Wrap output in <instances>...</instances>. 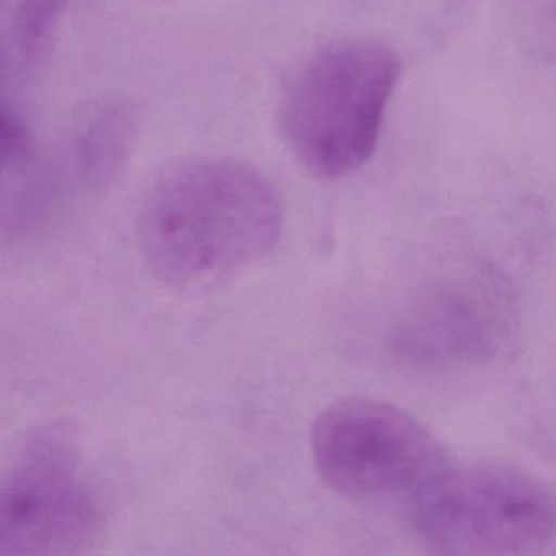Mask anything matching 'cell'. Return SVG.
<instances>
[{
    "label": "cell",
    "mask_w": 556,
    "mask_h": 556,
    "mask_svg": "<svg viewBox=\"0 0 556 556\" xmlns=\"http://www.w3.org/2000/svg\"><path fill=\"white\" fill-rule=\"evenodd\" d=\"M318 473L356 503L415 496L447 467L438 435L399 406L370 399L328 406L312 429Z\"/></svg>",
    "instance_id": "4"
},
{
    "label": "cell",
    "mask_w": 556,
    "mask_h": 556,
    "mask_svg": "<svg viewBox=\"0 0 556 556\" xmlns=\"http://www.w3.org/2000/svg\"><path fill=\"white\" fill-rule=\"evenodd\" d=\"M273 185L230 159H194L162 175L139 214L142 256L162 281L194 285L262 258L281 236Z\"/></svg>",
    "instance_id": "1"
},
{
    "label": "cell",
    "mask_w": 556,
    "mask_h": 556,
    "mask_svg": "<svg viewBox=\"0 0 556 556\" xmlns=\"http://www.w3.org/2000/svg\"><path fill=\"white\" fill-rule=\"evenodd\" d=\"M102 530V504L70 434L34 432L0 488V556L73 555Z\"/></svg>",
    "instance_id": "5"
},
{
    "label": "cell",
    "mask_w": 556,
    "mask_h": 556,
    "mask_svg": "<svg viewBox=\"0 0 556 556\" xmlns=\"http://www.w3.org/2000/svg\"><path fill=\"white\" fill-rule=\"evenodd\" d=\"M422 542L447 556L542 552L556 527L548 491L507 465L444 467L413 496Z\"/></svg>",
    "instance_id": "3"
},
{
    "label": "cell",
    "mask_w": 556,
    "mask_h": 556,
    "mask_svg": "<svg viewBox=\"0 0 556 556\" xmlns=\"http://www.w3.org/2000/svg\"><path fill=\"white\" fill-rule=\"evenodd\" d=\"M66 0H22L15 12L14 37L18 54L31 66L45 63L53 50Z\"/></svg>",
    "instance_id": "8"
},
{
    "label": "cell",
    "mask_w": 556,
    "mask_h": 556,
    "mask_svg": "<svg viewBox=\"0 0 556 556\" xmlns=\"http://www.w3.org/2000/svg\"><path fill=\"white\" fill-rule=\"evenodd\" d=\"M494 308L465 291L434 294L405 320L400 346L418 359H467L493 350L500 337Z\"/></svg>",
    "instance_id": "6"
},
{
    "label": "cell",
    "mask_w": 556,
    "mask_h": 556,
    "mask_svg": "<svg viewBox=\"0 0 556 556\" xmlns=\"http://www.w3.org/2000/svg\"><path fill=\"white\" fill-rule=\"evenodd\" d=\"M402 74V58L389 45L348 40L325 48L291 77L282 132L308 172L338 180L372 159Z\"/></svg>",
    "instance_id": "2"
},
{
    "label": "cell",
    "mask_w": 556,
    "mask_h": 556,
    "mask_svg": "<svg viewBox=\"0 0 556 556\" xmlns=\"http://www.w3.org/2000/svg\"><path fill=\"white\" fill-rule=\"evenodd\" d=\"M135 135L136 113L128 103H100L80 115L74 131V155L87 185L103 190L115 184Z\"/></svg>",
    "instance_id": "7"
}]
</instances>
